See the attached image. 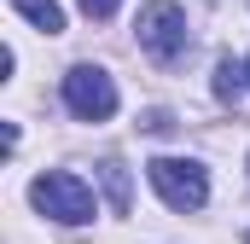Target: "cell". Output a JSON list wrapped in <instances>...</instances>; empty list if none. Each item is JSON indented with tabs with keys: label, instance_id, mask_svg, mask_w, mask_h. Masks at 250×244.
<instances>
[{
	"label": "cell",
	"instance_id": "cell-1",
	"mask_svg": "<svg viewBox=\"0 0 250 244\" xmlns=\"http://www.w3.org/2000/svg\"><path fill=\"white\" fill-rule=\"evenodd\" d=\"M29 203H35L41 215L64 221V227H82V221H93V215H99L93 186L82 181V175H64V169H53V175H41V181L29 186Z\"/></svg>",
	"mask_w": 250,
	"mask_h": 244
},
{
	"label": "cell",
	"instance_id": "cell-2",
	"mask_svg": "<svg viewBox=\"0 0 250 244\" xmlns=\"http://www.w3.org/2000/svg\"><path fill=\"white\" fill-rule=\"evenodd\" d=\"M134 29H140V47L157 64H175L187 53V12H181L175 0H146L140 18H134Z\"/></svg>",
	"mask_w": 250,
	"mask_h": 244
},
{
	"label": "cell",
	"instance_id": "cell-3",
	"mask_svg": "<svg viewBox=\"0 0 250 244\" xmlns=\"http://www.w3.org/2000/svg\"><path fill=\"white\" fill-rule=\"evenodd\" d=\"M146 175L157 186V198L169 203V209H204V198H209V181H204V169L187 163V157H151L146 163Z\"/></svg>",
	"mask_w": 250,
	"mask_h": 244
},
{
	"label": "cell",
	"instance_id": "cell-4",
	"mask_svg": "<svg viewBox=\"0 0 250 244\" xmlns=\"http://www.w3.org/2000/svg\"><path fill=\"white\" fill-rule=\"evenodd\" d=\"M64 105L82 122H105L117 111V81H111L99 64H76V70L64 76Z\"/></svg>",
	"mask_w": 250,
	"mask_h": 244
},
{
	"label": "cell",
	"instance_id": "cell-5",
	"mask_svg": "<svg viewBox=\"0 0 250 244\" xmlns=\"http://www.w3.org/2000/svg\"><path fill=\"white\" fill-rule=\"evenodd\" d=\"M12 6H18L41 35H59V29H64V6H59V0H12Z\"/></svg>",
	"mask_w": 250,
	"mask_h": 244
},
{
	"label": "cell",
	"instance_id": "cell-6",
	"mask_svg": "<svg viewBox=\"0 0 250 244\" xmlns=\"http://www.w3.org/2000/svg\"><path fill=\"white\" fill-rule=\"evenodd\" d=\"M99 175H105V192H111V209L128 215V169L117 163V157H105V163H99Z\"/></svg>",
	"mask_w": 250,
	"mask_h": 244
},
{
	"label": "cell",
	"instance_id": "cell-7",
	"mask_svg": "<svg viewBox=\"0 0 250 244\" xmlns=\"http://www.w3.org/2000/svg\"><path fill=\"white\" fill-rule=\"evenodd\" d=\"M239 76H245L239 64H233V59H221V70H215V93H221V99H239V87H245Z\"/></svg>",
	"mask_w": 250,
	"mask_h": 244
},
{
	"label": "cell",
	"instance_id": "cell-8",
	"mask_svg": "<svg viewBox=\"0 0 250 244\" xmlns=\"http://www.w3.org/2000/svg\"><path fill=\"white\" fill-rule=\"evenodd\" d=\"M117 6H123V0H82V12H87V18H111Z\"/></svg>",
	"mask_w": 250,
	"mask_h": 244
},
{
	"label": "cell",
	"instance_id": "cell-9",
	"mask_svg": "<svg viewBox=\"0 0 250 244\" xmlns=\"http://www.w3.org/2000/svg\"><path fill=\"white\" fill-rule=\"evenodd\" d=\"M245 76H250V64H245Z\"/></svg>",
	"mask_w": 250,
	"mask_h": 244
}]
</instances>
